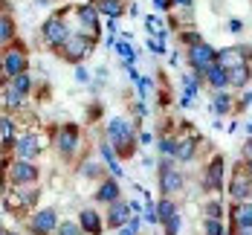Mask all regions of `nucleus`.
I'll list each match as a JSON object with an SVG mask.
<instances>
[{"mask_svg":"<svg viewBox=\"0 0 252 235\" xmlns=\"http://www.w3.org/2000/svg\"><path fill=\"white\" fill-rule=\"evenodd\" d=\"M183 183H186V177L174 168V160H159V189L165 195H171V192L183 189Z\"/></svg>","mask_w":252,"mask_h":235,"instance_id":"nucleus-1","label":"nucleus"},{"mask_svg":"<svg viewBox=\"0 0 252 235\" xmlns=\"http://www.w3.org/2000/svg\"><path fill=\"white\" fill-rule=\"evenodd\" d=\"M107 136L113 139V145H119L122 151H130V142H133V131L127 125L125 119H110L107 122Z\"/></svg>","mask_w":252,"mask_h":235,"instance_id":"nucleus-2","label":"nucleus"},{"mask_svg":"<svg viewBox=\"0 0 252 235\" xmlns=\"http://www.w3.org/2000/svg\"><path fill=\"white\" fill-rule=\"evenodd\" d=\"M215 61H218V52L212 50L209 44H203V41H200V44H194V47L189 50V64H191L197 73H203V70H206L209 64H215Z\"/></svg>","mask_w":252,"mask_h":235,"instance_id":"nucleus-3","label":"nucleus"},{"mask_svg":"<svg viewBox=\"0 0 252 235\" xmlns=\"http://www.w3.org/2000/svg\"><path fill=\"white\" fill-rule=\"evenodd\" d=\"M3 73H6L9 78L26 73V52H24V47H12V50L3 55Z\"/></svg>","mask_w":252,"mask_h":235,"instance_id":"nucleus-4","label":"nucleus"},{"mask_svg":"<svg viewBox=\"0 0 252 235\" xmlns=\"http://www.w3.org/2000/svg\"><path fill=\"white\" fill-rule=\"evenodd\" d=\"M44 38H47V44H52V47H64L67 38H70V29H67V24L61 18H50L44 24Z\"/></svg>","mask_w":252,"mask_h":235,"instance_id":"nucleus-5","label":"nucleus"},{"mask_svg":"<svg viewBox=\"0 0 252 235\" xmlns=\"http://www.w3.org/2000/svg\"><path fill=\"white\" fill-rule=\"evenodd\" d=\"M90 47H93V41L87 35H70L67 44H64V58L67 61H81L90 52Z\"/></svg>","mask_w":252,"mask_h":235,"instance_id":"nucleus-6","label":"nucleus"},{"mask_svg":"<svg viewBox=\"0 0 252 235\" xmlns=\"http://www.w3.org/2000/svg\"><path fill=\"white\" fill-rule=\"evenodd\" d=\"M9 177H12V183H18V186L35 183L38 180V168L32 166V160H18V163L9 166Z\"/></svg>","mask_w":252,"mask_h":235,"instance_id":"nucleus-7","label":"nucleus"},{"mask_svg":"<svg viewBox=\"0 0 252 235\" xmlns=\"http://www.w3.org/2000/svg\"><path fill=\"white\" fill-rule=\"evenodd\" d=\"M32 233L35 235H50L58 230V218H55V209H41V212H35V218H32Z\"/></svg>","mask_w":252,"mask_h":235,"instance_id":"nucleus-8","label":"nucleus"},{"mask_svg":"<svg viewBox=\"0 0 252 235\" xmlns=\"http://www.w3.org/2000/svg\"><path fill=\"white\" fill-rule=\"evenodd\" d=\"M247 55H250V47L220 50V52H218V64H220V67H226V73H229V70H235V67H244V64H247Z\"/></svg>","mask_w":252,"mask_h":235,"instance_id":"nucleus-9","label":"nucleus"},{"mask_svg":"<svg viewBox=\"0 0 252 235\" xmlns=\"http://www.w3.org/2000/svg\"><path fill=\"white\" fill-rule=\"evenodd\" d=\"M203 183H206V189H215V192L223 189V157H215L209 163V174L203 177Z\"/></svg>","mask_w":252,"mask_h":235,"instance_id":"nucleus-10","label":"nucleus"},{"mask_svg":"<svg viewBox=\"0 0 252 235\" xmlns=\"http://www.w3.org/2000/svg\"><path fill=\"white\" fill-rule=\"evenodd\" d=\"M127 221H130V206L122 203V201H113L110 203V212H107V224L110 227H125Z\"/></svg>","mask_w":252,"mask_h":235,"instance_id":"nucleus-11","label":"nucleus"},{"mask_svg":"<svg viewBox=\"0 0 252 235\" xmlns=\"http://www.w3.org/2000/svg\"><path fill=\"white\" fill-rule=\"evenodd\" d=\"M78 145V131L76 125H64L61 134H58V148H61V154H73Z\"/></svg>","mask_w":252,"mask_h":235,"instance_id":"nucleus-12","label":"nucleus"},{"mask_svg":"<svg viewBox=\"0 0 252 235\" xmlns=\"http://www.w3.org/2000/svg\"><path fill=\"white\" fill-rule=\"evenodd\" d=\"M15 148H18V157H21V160H35V157L41 154V145H38L35 136H21V139L15 142Z\"/></svg>","mask_w":252,"mask_h":235,"instance_id":"nucleus-13","label":"nucleus"},{"mask_svg":"<svg viewBox=\"0 0 252 235\" xmlns=\"http://www.w3.org/2000/svg\"><path fill=\"white\" fill-rule=\"evenodd\" d=\"M250 189H252V177L250 174H235L232 177V183H229V192H232V198H238V201H244L247 195H250Z\"/></svg>","mask_w":252,"mask_h":235,"instance_id":"nucleus-14","label":"nucleus"},{"mask_svg":"<svg viewBox=\"0 0 252 235\" xmlns=\"http://www.w3.org/2000/svg\"><path fill=\"white\" fill-rule=\"evenodd\" d=\"M203 73H206V78H209V84H215V87H226V84H229V73H226V67H220L218 61H215V64H209V67H206Z\"/></svg>","mask_w":252,"mask_h":235,"instance_id":"nucleus-15","label":"nucleus"},{"mask_svg":"<svg viewBox=\"0 0 252 235\" xmlns=\"http://www.w3.org/2000/svg\"><path fill=\"white\" fill-rule=\"evenodd\" d=\"M81 230L90 235H101V221H99V212L93 209H84L81 212Z\"/></svg>","mask_w":252,"mask_h":235,"instance_id":"nucleus-16","label":"nucleus"},{"mask_svg":"<svg viewBox=\"0 0 252 235\" xmlns=\"http://www.w3.org/2000/svg\"><path fill=\"white\" fill-rule=\"evenodd\" d=\"M96 198H99L101 203H113V201H119V183L116 180H104L99 186V192H96Z\"/></svg>","mask_w":252,"mask_h":235,"instance_id":"nucleus-17","label":"nucleus"},{"mask_svg":"<svg viewBox=\"0 0 252 235\" xmlns=\"http://www.w3.org/2000/svg\"><path fill=\"white\" fill-rule=\"evenodd\" d=\"M194 139H177L174 145V160H191L194 157Z\"/></svg>","mask_w":252,"mask_h":235,"instance_id":"nucleus-18","label":"nucleus"},{"mask_svg":"<svg viewBox=\"0 0 252 235\" xmlns=\"http://www.w3.org/2000/svg\"><path fill=\"white\" fill-rule=\"evenodd\" d=\"M247 81H250V64L229 70V87H244Z\"/></svg>","mask_w":252,"mask_h":235,"instance_id":"nucleus-19","label":"nucleus"},{"mask_svg":"<svg viewBox=\"0 0 252 235\" xmlns=\"http://www.w3.org/2000/svg\"><path fill=\"white\" fill-rule=\"evenodd\" d=\"M232 218H235L238 227H252V203H241V206H235Z\"/></svg>","mask_w":252,"mask_h":235,"instance_id":"nucleus-20","label":"nucleus"},{"mask_svg":"<svg viewBox=\"0 0 252 235\" xmlns=\"http://www.w3.org/2000/svg\"><path fill=\"white\" fill-rule=\"evenodd\" d=\"M78 18H81V24L90 26V29L99 26V12H96L93 6H81V9H78Z\"/></svg>","mask_w":252,"mask_h":235,"instance_id":"nucleus-21","label":"nucleus"},{"mask_svg":"<svg viewBox=\"0 0 252 235\" xmlns=\"http://www.w3.org/2000/svg\"><path fill=\"white\" fill-rule=\"evenodd\" d=\"M99 12L110 15V18H119V15H122V3H119V0H101V3H99Z\"/></svg>","mask_w":252,"mask_h":235,"instance_id":"nucleus-22","label":"nucleus"},{"mask_svg":"<svg viewBox=\"0 0 252 235\" xmlns=\"http://www.w3.org/2000/svg\"><path fill=\"white\" fill-rule=\"evenodd\" d=\"M12 90H18V93H29V87H32V81H29V73H21V76H15L12 78V84H9Z\"/></svg>","mask_w":252,"mask_h":235,"instance_id":"nucleus-23","label":"nucleus"},{"mask_svg":"<svg viewBox=\"0 0 252 235\" xmlns=\"http://www.w3.org/2000/svg\"><path fill=\"white\" fill-rule=\"evenodd\" d=\"M116 52H119V55L125 58V64H127V67H133V58H136V50H133V47H130L127 41H119V44H116Z\"/></svg>","mask_w":252,"mask_h":235,"instance_id":"nucleus-24","label":"nucleus"},{"mask_svg":"<svg viewBox=\"0 0 252 235\" xmlns=\"http://www.w3.org/2000/svg\"><path fill=\"white\" fill-rule=\"evenodd\" d=\"M177 215V206L171 201H159V206H157V218L159 221H168V218H174Z\"/></svg>","mask_w":252,"mask_h":235,"instance_id":"nucleus-25","label":"nucleus"},{"mask_svg":"<svg viewBox=\"0 0 252 235\" xmlns=\"http://www.w3.org/2000/svg\"><path fill=\"white\" fill-rule=\"evenodd\" d=\"M12 35H15V24H12L9 18H3V15H0V44H6Z\"/></svg>","mask_w":252,"mask_h":235,"instance_id":"nucleus-26","label":"nucleus"},{"mask_svg":"<svg viewBox=\"0 0 252 235\" xmlns=\"http://www.w3.org/2000/svg\"><path fill=\"white\" fill-rule=\"evenodd\" d=\"M55 235H81V227L73 224V221H64V224H58Z\"/></svg>","mask_w":252,"mask_h":235,"instance_id":"nucleus-27","label":"nucleus"},{"mask_svg":"<svg viewBox=\"0 0 252 235\" xmlns=\"http://www.w3.org/2000/svg\"><path fill=\"white\" fill-rule=\"evenodd\" d=\"M229 107H232V99H229L226 93H218L215 96V110L218 113H229Z\"/></svg>","mask_w":252,"mask_h":235,"instance_id":"nucleus-28","label":"nucleus"},{"mask_svg":"<svg viewBox=\"0 0 252 235\" xmlns=\"http://www.w3.org/2000/svg\"><path fill=\"white\" fill-rule=\"evenodd\" d=\"M6 104H9V107H21V104H24V93H18V90L9 87V90H6Z\"/></svg>","mask_w":252,"mask_h":235,"instance_id":"nucleus-29","label":"nucleus"},{"mask_svg":"<svg viewBox=\"0 0 252 235\" xmlns=\"http://www.w3.org/2000/svg\"><path fill=\"white\" fill-rule=\"evenodd\" d=\"M206 235H223V227H220V221L209 218V221H206Z\"/></svg>","mask_w":252,"mask_h":235,"instance_id":"nucleus-30","label":"nucleus"},{"mask_svg":"<svg viewBox=\"0 0 252 235\" xmlns=\"http://www.w3.org/2000/svg\"><path fill=\"white\" fill-rule=\"evenodd\" d=\"M136 233H139V215H136V218H130L125 227H122V235H136Z\"/></svg>","mask_w":252,"mask_h":235,"instance_id":"nucleus-31","label":"nucleus"},{"mask_svg":"<svg viewBox=\"0 0 252 235\" xmlns=\"http://www.w3.org/2000/svg\"><path fill=\"white\" fill-rule=\"evenodd\" d=\"M174 145H177V139H171V136L159 139V151H165V154H171V157H174Z\"/></svg>","mask_w":252,"mask_h":235,"instance_id":"nucleus-32","label":"nucleus"},{"mask_svg":"<svg viewBox=\"0 0 252 235\" xmlns=\"http://www.w3.org/2000/svg\"><path fill=\"white\" fill-rule=\"evenodd\" d=\"M177 233H180V215L165 221V235H177Z\"/></svg>","mask_w":252,"mask_h":235,"instance_id":"nucleus-33","label":"nucleus"},{"mask_svg":"<svg viewBox=\"0 0 252 235\" xmlns=\"http://www.w3.org/2000/svg\"><path fill=\"white\" fill-rule=\"evenodd\" d=\"M0 134H3L6 139H12V134H15V125H12L6 116H0Z\"/></svg>","mask_w":252,"mask_h":235,"instance_id":"nucleus-34","label":"nucleus"},{"mask_svg":"<svg viewBox=\"0 0 252 235\" xmlns=\"http://www.w3.org/2000/svg\"><path fill=\"white\" fill-rule=\"evenodd\" d=\"M136 84H139V99H148L151 96V81L148 78H139Z\"/></svg>","mask_w":252,"mask_h":235,"instance_id":"nucleus-35","label":"nucleus"},{"mask_svg":"<svg viewBox=\"0 0 252 235\" xmlns=\"http://www.w3.org/2000/svg\"><path fill=\"white\" fill-rule=\"evenodd\" d=\"M206 212H209V218H215V221H220V215H223V212H220V203H209Z\"/></svg>","mask_w":252,"mask_h":235,"instance_id":"nucleus-36","label":"nucleus"},{"mask_svg":"<svg viewBox=\"0 0 252 235\" xmlns=\"http://www.w3.org/2000/svg\"><path fill=\"white\" fill-rule=\"evenodd\" d=\"M180 41H186V44L194 47V44H200V35H197V32H186V35H180Z\"/></svg>","mask_w":252,"mask_h":235,"instance_id":"nucleus-37","label":"nucleus"},{"mask_svg":"<svg viewBox=\"0 0 252 235\" xmlns=\"http://www.w3.org/2000/svg\"><path fill=\"white\" fill-rule=\"evenodd\" d=\"M148 47H151V52H157V55H162V52H165V44H162V41H157V38L148 41Z\"/></svg>","mask_w":252,"mask_h":235,"instance_id":"nucleus-38","label":"nucleus"},{"mask_svg":"<svg viewBox=\"0 0 252 235\" xmlns=\"http://www.w3.org/2000/svg\"><path fill=\"white\" fill-rule=\"evenodd\" d=\"M81 171H84V177H96V174H99V168H96V163H87V166H84Z\"/></svg>","mask_w":252,"mask_h":235,"instance_id":"nucleus-39","label":"nucleus"},{"mask_svg":"<svg viewBox=\"0 0 252 235\" xmlns=\"http://www.w3.org/2000/svg\"><path fill=\"white\" fill-rule=\"evenodd\" d=\"M229 29H232V32H241V29H244V24H241L238 18H232V21H229Z\"/></svg>","mask_w":252,"mask_h":235,"instance_id":"nucleus-40","label":"nucleus"},{"mask_svg":"<svg viewBox=\"0 0 252 235\" xmlns=\"http://www.w3.org/2000/svg\"><path fill=\"white\" fill-rule=\"evenodd\" d=\"M76 78H78V81H90V76H87V70H84V67H78V70H76Z\"/></svg>","mask_w":252,"mask_h":235,"instance_id":"nucleus-41","label":"nucleus"},{"mask_svg":"<svg viewBox=\"0 0 252 235\" xmlns=\"http://www.w3.org/2000/svg\"><path fill=\"white\" fill-rule=\"evenodd\" d=\"M154 6H157V9H168V6H171V0H154Z\"/></svg>","mask_w":252,"mask_h":235,"instance_id":"nucleus-42","label":"nucleus"},{"mask_svg":"<svg viewBox=\"0 0 252 235\" xmlns=\"http://www.w3.org/2000/svg\"><path fill=\"white\" fill-rule=\"evenodd\" d=\"M171 3H177V6H186V9H189V6H191L194 0H171Z\"/></svg>","mask_w":252,"mask_h":235,"instance_id":"nucleus-43","label":"nucleus"},{"mask_svg":"<svg viewBox=\"0 0 252 235\" xmlns=\"http://www.w3.org/2000/svg\"><path fill=\"white\" fill-rule=\"evenodd\" d=\"M241 230V235H252V227H238Z\"/></svg>","mask_w":252,"mask_h":235,"instance_id":"nucleus-44","label":"nucleus"},{"mask_svg":"<svg viewBox=\"0 0 252 235\" xmlns=\"http://www.w3.org/2000/svg\"><path fill=\"white\" fill-rule=\"evenodd\" d=\"M241 104H244V107H247V104H252V93H247V96H244V102H241Z\"/></svg>","mask_w":252,"mask_h":235,"instance_id":"nucleus-45","label":"nucleus"},{"mask_svg":"<svg viewBox=\"0 0 252 235\" xmlns=\"http://www.w3.org/2000/svg\"><path fill=\"white\" fill-rule=\"evenodd\" d=\"M247 157L252 160V136H250V142H247Z\"/></svg>","mask_w":252,"mask_h":235,"instance_id":"nucleus-46","label":"nucleus"},{"mask_svg":"<svg viewBox=\"0 0 252 235\" xmlns=\"http://www.w3.org/2000/svg\"><path fill=\"white\" fill-rule=\"evenodd\" d=\"M247 134H250V136H252V122H247Z\"/></svg>","mask_w":252,"mask_h":235,"instance_id":"nucleus-47","label":"nucleus"},{"mask_svg":"<svg viewBox=\"0 0 252 235\" xmlns=\"http://www.w3.org/2000/svg\"><path fill=\"white\" fill-rule=\"evenodd\" d=\"M0 235H9V233H6V230H0Z\"/></svg>","mask_w":252,"mask_h":235,"instance_id":"nucleus-48","label":"nucleus"},{"mask_svg":"<svg viewBox=\"0 0 252 235\" xmlns=\"http://www.w3.org/2000/svg\"><path fill=\"white\" fill-rule=\"evenodd\" d=\"M0 70H3V58H0Z\"/></svg>","mask_w":252,"mask_h":235,"instance_id":"nucleus-49","label":"nucleus"},{"mask_svg":"<svg viewBox=\"0 0 252 235\" xmlns=\"http://www.w3.org/2000/svg\"><path fill=\"white\" fill-rule=\"evenodd\" d=\"M9 235H15V233H9Z\"/></svg>","mask_w":252,"mask_h":235,"instance_id":"nucleus-50","label":"nucleus"}]
</instances>
